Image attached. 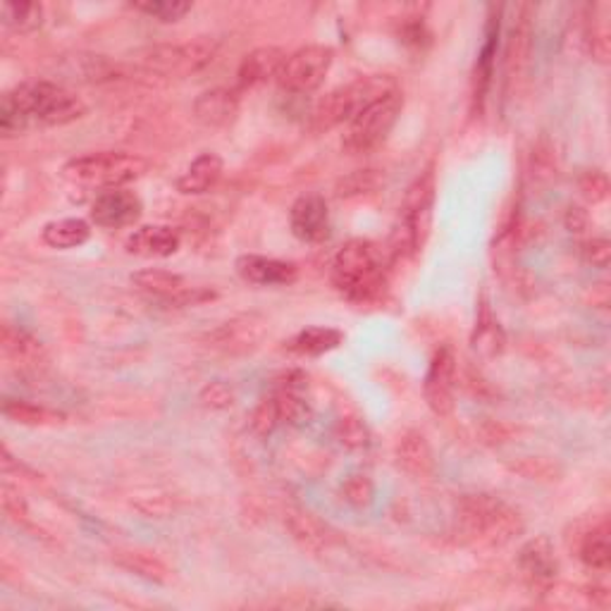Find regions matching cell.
Returning a JSON list of instances; mask_svg holds the SVG:
<instances>
[{"instance_id":"obj_1","label":"cell","mask_w":611,"mask_h":611,"mask_svg":"<svg viewBox=\"0 0 611 611\" xmlns=\"http://www.w3.org/2000/svg\"><path fill=\"white\" fill-rule=\"evenodd\" d=\"M87 113L89 105L81 96L65 89L63 84L46 79L22 81L5 91L0 101V135L12 139L36 127H65Z\"/></svg>"},{"instance_id":"obj_15","label":"cell","mask_w":611,"mask_h":611,"mask_svg":"<svg viewBox=\"0 0 611 611\" xmlns=\"http://www.w3.org/2000/svg\"><path fill=\"white\" fill-rule=\"evenodd\" d=\"M272 397L275 404H278L282 425L302 428L308 425L310 418H314V406L306 399V375L298 373V370H292V373H284L280 378Z\"/></svg>"},{"instance_id":"obj_42","label":"cell","mask_w":611,"mask_h":611,"mask_svg":"<svg viewBox=\"0 0 611 611\" xmlns=\"http://www.w3.org/2000/svg\"><path fill=\"white\" fill-rule=\"evenodd\" d=\"M583 258L590 263L593 268H609V258H611V244L607 242L604 237H597V239H590L588 244L583 246Z\"/></svg>"},{"instance_id":"obj_7","label":"cell","mask_w":611,"mask_h":611,"mask_svg":"<svg viewBox=\"0 0 611 611\" xmlns=\"http://www.w3.org/2000/svg\"><path fill=\"white\" fill-rule=\"evenodd\" d=\"M218 39L213 36H196L184 43H161L149 46L137 53V65L158 77L184 79L206 69L218 55Z\"/></svg>"},{"instance_id":"obj_35","label":"cell","mask_w":611,"mask_h":611,"mask_svg":"<svg viewBox=\"0 0 611 611\" xmlns=\"http://www.w3.org/2000/svg\"><path fill=\"white\" fill-rule=\"evenodd\" d=\"M338 440L349 451H364L370 447V430L358 416H342L338 421Z\"/></svg>"},{"instance_id":"obj_31","label":"cell","mask_w":611,"mask_h":611,"mask_svg":"<svg viewBox=\"0 0 611 611\" xmlns=\"http://www.w3.org/2000/svg\"><path fill=\"white\" fill-rule=\"evenodd\" d=\"M3 416L10 418V421L20 423V425H34V428L65 423V413L48 409V406L29 404V402H15V399H8L3 404Z\"/></svg>"},{"instance_id":"obj_13","label":"cell","mask_w":611,"mask_h":611,"mask_svg":"<svg viewBox=\"0 0 611 611\" xmlns=\"http://www.w3.org/2000/svg\"><path fill=\"white\" fill-rule=\"evenodd\" d=\"M519 569L525 583L537 593H547L552 588L559 573V561L555 557V545L547 535L531 537L519 549Z\"/></svg>"},{"instance_id":"obj_23","label":"cell","mask_w":611,"mask_h":611,"mask_svg":"<svg viewBox=\"0 0 611 611\" xmlns=\"http://www.w3.org/2000/svg\"><path fill=\"white\" fill-rule=\"evenodd\" d=\"M499 15H501V10L493 8V17L487 20V27H485V41L475 60V69H473V105L475 107H483L489 81H493L495 58H497V46H499Z\"/></svg>"},{"instance_id":"obj_12","label":"cell","mask_w":611,"mask_h":611,"mask_svg":"<svg viewBox=\"0 0 611 611\" xmlns=\"http://www.w3.org/2000/svg\"><path fill=\"white\" fill-rule=\"evenodd\" d=\"M141 213V199L127 187L105 189L91 203V222L101 230H125L139 222Z\"/></svg>"},{"instance_id":"obj_34","label":"cell","mask_w":611,"mask_h":611,"mask_svg":"<svg viewBox=\"0 0 611 611\" xmlns=\"http://www.w3.org/2000/svg\"><path fill=\"white\" fill-rule=\"evenodd\" d=\"M131 8L163 24H175L184 20L194 5L184 3V0H147V3H135Z\"/></svg>"},{"instance_id":"obj_6","label":"cell","mask_w":611,"mask_h":611,"mask_svg":"<svg viewBox=\"0 0 611 611\" xmlns=\"http://www.w3.org/2000/svg\"><path fill=\"white\" fill-rule=\"evenodd\" d=\"M151 170V163L137 153L99 151L72 158L63 165V177L72 184L93 189H119L137 182Z\"/></svg>"},{"instance_id":"obj_33","label":"cell","mask_w":611,"mask_h":611,"mask_svg":"<svg viewBox=\"0 0 611 611\" xmlns=\"http://www.w3.org/2000/svg\"><path fill=\"white\" fill-rule=\"evenodd\" d=\"M585 48H588L590 58L597 60L600 65L609 63V58H611L609 27H607V20L595 15V8H593V17L588 20V24H585Z\"/></svg>"},{"instance_id":"obj_36","label":"cell","mask_w":611,"mask_h":611,"mask_svg":"<svg viewBox=\"0 0 611 611\" xmlns=\"http://www.w3.org/2000/svg\"><path fill=\"white\" fill-rule=\"evenodd\" d=\"M378 187H380L378 170H356L340 179L338 187H334V194H338V199H354V196L370 194V191H375Z\"/></svg>"},{"instance_id":"obj_18","label":"cell","mask_w":611,"mask_h":611,"mask_svg":"<svg viewBox=\"0 0 611 611\" xmlns=\"http://www.w3.org/2000/svg\"><path fill=\"white\" fill-rule=\"evenodd\" d=\"M182 246V234L170 225H143L127 237L125 249L141 258H170Z\"/></svg>"},{"instance_id":"obj_19","label":"cell","mask_w":611,"mask_h":611,"mask_svg":"<svg viewBox=\"0 0 611 611\" xmlns=\"http://www.w3.org/2000/svg\"><path fill=\"white\" fill-rule=\"evenodd\" d=\"M239 115V91L227 87L206 89L196 96L194 117L196 123L208 129L230 127Z\"/></svg>"},{"instance_id":"obj_29","label":"cell","mask_w":611,"mask_h":611,"mask_svg":"<svg viewBox=\"0 0 611 611\" xmlns=\"http://www.w3.org/2000/svg\"><path fill=\"white\" fill-rule=\"evenodd\" d=\"M578 557L593 571H609L611 567V543H609V523L602 521L581 537Z\"/></svg>"},{"instance_id":"obj_22","label":"cell","mask_w":611,"mask_h":611,"mask_svg":"<svg viewBox=\"0 0 611 611\" xmlns=\"http://www.w3.org/2000/svg\"><path fill=\"white\" fill-rule=\"evenodd\" d=\"M394 459L397 466L411 478H428L435 471V457L433 449H430L428 440L418 430H406L399 437L397 447H394Z\"/></svg>"},{"instance_id":"obj_38","label":"cell","mask_w":611,"mask_h":611,"mask_svg":"<svg viewBox=\"0 0 611 611\" xmlns=\"http://www.w3.org/2000/svg\"><path fill=\"white\" fill-rule=\"evenodd\" d=\"M249 421H251V430H254V433H256L260 440H268L270 435H275V430H278V428L282 425V418H280L278 404H275L272 394L256 406Z\"/></svg>"},{"instance_id":"obj_20","label":"cell","mask_w":611,"mask_h":611,"mask_svg":"<svg viewBox=\"0 0 611 611\" xmlns=\"http://www.w3.org/2000/svg\"><path fill=\"white\" fill-rule=\"evenodd\" d=\"M284 60L287 53L278 46H260L256 51L246 53L237 69V91L254 89L270 79H278Z\"/></svg>"},{"instance_id":"obj_25","label":"cell","mask_w":611,"mask_h":611,"mask_svg":"<svg viewBox=\"0 0 611 611\" xmlns=\"http://www.w3.org/2000/svg\"><path fill=\"white\" fill-rule=\"evenodd\" d=\"M3 349L20 368L39 370L46 364V349L43 344L34 338L31 332L5 326L3 328Z\"/></svg>"},{"instance_id":"obj_26","label":"cell","mask_w":611,"mask_h":611,"mask_svg":"<svg viewBox=\"0 0 611 611\" xmlns=\"http://www.w3.org/2000/svg\"><path fill=\"white\" fill-rule=\"evenodd\" d=\"M471 344L473 352L481 354L483 358H495L497 354H501V349H505V330H501L499 320L495 318L493 308H489L485 298L481 302V308H478Z\"/></svg>"},{"instance_id":"obj_4","label":"cell","mask_w":611,"mask_h":611,"mask_svg":"<svg viewBox=\"0 0 611 611\" xmlns=\"http://www.w3.org/2000/svg\"><path fill=\"white\" fill-rule=\"evenodd\" d=\"M392 91H397V81L387 75H368L344 84L316 103L310 113V129L326 135L330 129L349 125L356 115H361L366 107L385 99Z\"/></svg>"},{"instance_id":"obj_30","label":"cell","mask_w":611,"mask_h":611,"mask_svg":"<svg viewBox=\"0 0 611 611\" xmlns=\"http://www.w3.org/2000/svg\"><path fill=\"white\" fill-rule=\"evenodd\" d=\"M115 561L129 573L153 581V583H170L173 571L165 564L161 557L151 552H141V549H127V552H115Z\"/></svg>"},{"instance_id":"obj_10","label":"cell","mask_w":611,"mask_h":611,"mask_svg":"<svg viewBox=\"0 0 611 611\" xmlns=\"http://www.w3.org/2000/svg\"><path fill=\"white\" fill-rule=\"evenodd\" d=\"M454 382H457V354L449 344H442L430 358L423 380L425 404L437 418H449L454 413Z\"/></svg>"},{"instance_id":"obj_2","label":"cell","mask_w":611,"mask_h":611,"mask_svg":"<svg viewBox=\"0 0 611 611\" xmlns=\"http://www.w3.org/2000/svg\"><path fill=\"white\" fill-rule=\"evenodd\" d=\"M459 535L473 547H505L517 540L525 523L521 513L495 495H466L457 507Z\"/></svg>"},{"instance_id":"obj_21","label":"cell","mask_w":611,"mask_h":611,"mask_svg":"<svg viewBox=\"0 0 611 611\" xmlns=\"http://www.w3.org/2000/svg\"><path fill=\"white\" fill-rule=\"evenodd\" d=\"M225 173V163L218 153L206 151L196 155L187 170L177 179V191L184 196H201L220 182Z\"/></svg>"},{"instance_id":"obj_28","label":"cell","mask_w":611,"mask_h":611,"mask_svg":"<svg viewBox=\"0 0 611 611\" xmlns=\"http://www.w3.org/2000/svg\"><path fill=\"white\" fill-rule=\"evenodd\" d=\"M41 239L46 246L58 249V251H69L79 249L91 239V225L81 218H63L43 225Z\"/></svg>"},{"instance_id":"obj_17","label":"cell","mask_w":611,"mask_h":611,"mask_svg":"<svg viewBox=\"0 0 611 611\" xmlns=\"http://www.w3.org/2000/svg\"><path fill=\"white\" fill-rule=\"evenodd\" d=\"M234 268L239 272V278L256 287H287L296 282L298 278L296 263L258 256V254L239 256Z\"/></svg>"},{"instance_id":"obj_11","label":"cell","mask_w":611,"mask_h":611,"mask_svg":"<svg viewBox=\"0 0 611 611\" xmlns=\"http://www.w3.org/2000/svg\"><path fill=\"white\" fill-rule=\"evenodd\" d=\"M131 284H137L141 292H147L163 302H173L179 306H196L208 302L215 292L203 290V287H189L182 275L163 270V268H143L131 275Z\"/></svg>"},{"instance_id":"obj_3","label":"cell","mask_w":611,"mask_h":611,"mask_svg":"<svg viewBox=\"0 0 611 611\" xmlns=\"http://www.w3.org/2000/svg\"><path fill=\"white\" fill-rule=\"evenodd\" d=\"M332 284L356 304L373 302L385 290V258L368 239H352L332 258Z\"/></svg>"},{"instance_id":"obj_32","label":"cell","mask_w":611,"mask_h":611,"mask_svg":"<svg viewBox=\"0 0 611 611\" xmlns=\"http://www.w3.org/2000/svg\"><path fill=\"white\" fill-rule=\"evenodd\" d=\"M0 17L15 34H34L43 27L46 12L41 3H5L0 8Z\"/></svg>"},{"instance_id":"obj_5","label":"cell","mask_w":611,"mask_h":611,"mask_svg":"<svg viewBox=\"0 0 611 611\" xmlns=\"http://www.w3.org/2000/svg\"><path fill=\"white\" fill-rule=\"evenodd\" d=\"M435 165H428L425 170L413 179V184L406 189L402 218L394 225L390 239V256L399 260L413 256L428 242L430 225H433V206H435Z\"/></svg>"},{"instance_id":"obj_9","label":"cell","mask_w":611,"mask_h":611,"mask_svg":"<svg viewBox=\"0 0 611 611\" xmlns=\"http://www.w3.org/2000/svg\"><path fill=\"white\" fill-rule=\"evenodd\" d=\"M334 63V51L330 46L310 43L290 53L278 75L280 89L292 96H308L322 87Z\"/></svg>"},{"instance_id":"obj_27","label":"cell","mask_w":611,"mask_h":611,"mask_svg":"<svg viewBox=\"0 0 611 611\" xmlns=\"http://www.w3.org/2000/svg\"><path fill=\"white\" fill-rule=\"evenodd\" d=\"M344 342V334L334 328H306L302 332H296L294 338L284 344V349L296 356H322L338 349Z\"/></svg>"},{"instance_id":"obj_40","label":"cell","mask_w":611,"mask_h":611,"mask_svg":"<svg viewBox=\"0 0 611 611\" xmlns=\"http://www.w3.org/2000/svg\"><path fill=\"white\" fill-rule=\"evenodd\" d=\"M0 499H3V511L8 517L15 521V523H27L29 521V507H27V499L22 497L20 489H15L12 485H3L0 489Z\"/></svg>"},{"instance_id":"obj_16","label":"cell","mask_w":611,"mask_h":611,"mask_svg":"<svg viewBox=\"0 0 611 611\" xmlns=\"http://www.w3.org/2000/svg\"><path fill=\"white\" fill-rule=\"evenodd\" d=\"M266 320L251 314L227 320L208 340L213 342V346H218V349L227 354H246L258 349L263 338H266Z\"/></svg>"},{"instance_id":"obj_8","label":"cell","mask_w":611,"mask_h":611,"mask_svg":"<svg viewBox=\"0 0 611 611\" xmlns=\"http://www.w3.org/2000/svg\"><path fill=\"white\" fill-rule=\"evenodd\" d=\"M404 111V96L402 91H392L385 99L373 103L361 115H356L344 129L342 149L352 155H366L385 143L394 125L399 123V115Z\"/></svg>"},{"instance_id":"obj_41","label":"cell","mask_w":611,"mask_h":611,"mask_svg":"<svg viewBox=\"0 0 611 611\" xmlns=\"http://www.w3.org/2000/svg\"><path fill=\"white\" fill-rule=\"evenodd\" d=\"M581 191L583 196L590 203H602L609 196V179L604 173L593 170L588 175H583L581 179Z\"/></svg>"},{"instance_id":"obj_39","label":"cell","mask_w":611,"mask_h":611,"mask_svg":"<svg viewBox=\"0 0 611 611\" xmlns=\"http://www.w3.org/2000/svg\"><path fill=\"white\" fill-rule=\"evenodd\" d=\"M199 402H201V406H206V409H211V411H225L234 404V392L230 385H227V382L211 380L201 387Z\"/></svg>"},{"instance_id":"obj_37","label":"cell","mask_w":611,"mask_h":611,"mask_svg":"<svg viewBox=\"0 0 611 611\" xmlns=\"http://www.w3.org/2000/svg\"><path fill=\"white\" fill-rule=\"evenodd\" d=\"M342 497L349 507L354 509H368L373 505V497H375V485L370 481L368 475H349L342 485Z\"/></svg>"},{"instance_id":"obj_14","label":"cell","mask_w":611,"mask_h":611,"mask_svg":"<svg viewBox=\"0 0 611 611\" xmlns=\"http://www.w3.org/2000/svg\"><path fill=\"white\" fill-rule=\"evenodd\" d=\"M292 234L304 244H320L330 237V208L320 194H304L292 203Z\"/></svg>"},{"instance_id":"obj_24","label":"cell","mask_w":611,"mask_h":611,"mask_svg":"<svg viewBox=\"0 0 611 611\" xmlns=\"http://www.w3.org/2000/svg\"><path fill=\"white\" fill-rule=\"evenodd\" d=\"M287 531L292 533L294 543L306 549L310 555H320L334 543V537L330 533V529L322 521H318L314 513H308L304 509H292L287 511Z\"/></svg>"}]
</instances>
